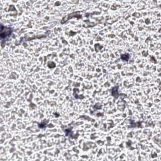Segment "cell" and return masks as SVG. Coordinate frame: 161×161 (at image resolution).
I'll return each instance as SVG.
<instances>
[{
    "label": "cell",
    "instance_id": "6da1fadb",
    "mask_svg": "<svg viewBox=\"0 0 161 161\" xmlns=\"http://www.w3.org/2000/svg\"><path fill=\"white\" fill-rule=\"evenodd\" d=\"M5 30L4 29H3V27L1 26V39H4V38H6V37H9L10 35H11L13 30L12 29L10 28H8V27H5Z\"/></svg>",
    "mask_w": 161,
    "mask_h": 161
}]
</instances>
